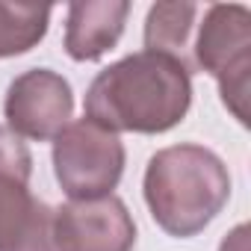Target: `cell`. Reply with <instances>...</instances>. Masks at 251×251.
<instances>
[{"label":"cell","mask_w":251,"mask_h":251,"mask_svg":"<svg viewBox=\"0 0 251 251\" xmlns=\"http://www.w3.org/2000/svg\"><path fill=\"white\" fill-rule=\"evenodd\" d=\"M192 106V77L172 59L136 50L89 83L86 118L112 133H169L186 118Z\"/></svg>","instance_id":"obj_1"},{"label":"cell","mask_w":251,"mask_h":251,"mask_svg":"<svg viewBox=\"0 0 251 251\" xmlns=\"http://www.w3.org/2000/svg\"><path fill=\"white\" fill-rule=\"evenodd\" d=\"M142 195L157 227L169 236H198L230 198L225 160L195 142L160 148L145 169Z\"/></svg>","instance_id":"obj_2"},{"label":"cell","mask_w":251,"mask_h":251,"mask_svg":"<svg viewBox=\"0 0 251 251\" xmlns=\"http://www.w3.org/2000/svg\"><path fill=\"white\" fill-rule=\"evenodd\" d=\"M195 74L204 71L219 83L222 103L248 127L251 95V9L242 3H213L204 9L192 42Z\"/></svg>","instance_id":"obj_3"},{"label":"cell","mask_w":251,"mask_h":251,"mask_svg":"<svg viewBox=\"0 0 251 251\" xmlns=\"http://www.w3.org/2000/svg\"><path fill=\"white\" fill-rule=\"evenodd\" d=\"M127 151L118 133L92 118H77L53 139V175L68 201H92L112 195L121 183Z\"/></svg>","instance_id":"obj_4"},{"label":"cell","mask_w":251,"mask_h":251,"mask_svg":"<svg viewBox=\"0 0 251 251\" xmlns=\"http://www.w3.org/2000/svg\"><path fill=\"white\" fill-rule=\"evenodd\" d=\"M3 115L15 136L53 142L74 118L71 83L53 68H30L9 83Z\"/></svg>","instance_id":"obj_5"},{"label":"cell","mask_w":251,"mask_h":251,"mask_svg":"<svg viewBox=\"0 0 251 251\" xmlns=\"http://www.w3.org/2000/svg\"><path fill=\"white\" fill-rule=\"evenodd\" d=\"M56 251H133L136 222L118 195L53 207Z\"/></svg>","instance_id":"obj_6"},{"label":"cell","mask_w":251,"mask_h":251,"mask_svg":"<svg viewBox=\"0 0 251 251\" xmlns=\"http://www.w3.org/2000/svg\"><path fill=\"white\" fill-rule=\"evenodd\" d=\"M127 0H77L65 18V53L74 62H98L106 56L127 24Z\"/></svg>","instance_id":"obj_7"},{"label":"cell","mask_w":251,"mask_h":251,"mask_svg":"<svg viewBox=\"0 0 251 251\" xmlns=\"http://www.w3.org/2000/svg\"><path fill=\"white\" fill-rule=\"evenodd\" d=\"M198 15H201V6L195 3H177V0L154 3L145 18V50L177 62L192 77L195 74L192 42H195Z\"/></svg>","instance_id":"obj_8"},{"label":"cell","mask_w":251,"mask_h":251,"mask_svg":"<svg viewBox=\"0 0 251 251\" xmlns=\"http://www.w3.org/2000/svg\"><path fill=\"white\" fill-rule=\"evenodd\" d=\"M50 6L39 3H3L0 0V59L33 50L50 27Z\"/></svg>","instance_id":"obj_9"},{"label":"cell","mask_w":251,"mask_h":251,"mask_svg":"<svg viewBox=\"0 0 251 251\" xmlns=\"http://www.w3.org/2000/svg\"><path fill=\"white\" fill-rule=\"evenodd\" d=\"M39 210V198L30 192V180L0 172V251H12L30 230Z\"/></svg>","instance_id":"obj_10"},{"label":"cell","mask_w":251,"mask_h":251,"mask_svg":"<svg viewBox=\"0 0 251 251\" xmlns=\"http://www.w3.org/2000/svg\"><path fill=\"white\" fill-rule=\"evenodd\" d=\"M0 172L15 175L21 180L33 177V154L21 136H15L6 124H0Z\"/></svg>","instance_id":"obj_11"},{"label":"cell","mask_w":251,"mask_h":251,"mask_svg":"<svg viewBox=\"0 0 251 251\" xmlns=\"http://www.w3.org/2000/svg\"><path fill=\"white\" fill-rule=\"evenodd\" d=\"M12 251H56V242H53V207L50 204L39 201V210H36V219H33L30 230L24 233V239Z\"/></svg>","instance_id":"obj_12"},{"label":"cell","mask_w":251,"mask_h":251,"mask_svg":"<svg viewBox=\"0 0 251 251\" xmlns=\"http://www.w3.org/2000/svg\"><path fill=\"white\" fill-rule=\"evenodd\" d=\"M219 251H248V227L236 225L219 245Z\"/></svg>","instance_id":"obj_13"}]
</instances>
